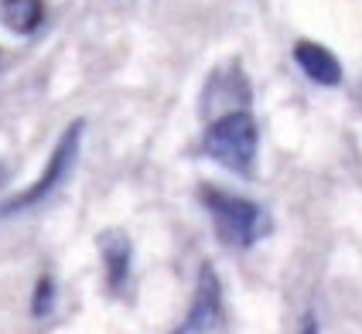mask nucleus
I'll return each mask as SVG.
<instances>
[{"mask_svg": "<svg viewBox=\"0 0 362 334\" xmlns=\"http://www.w3.org/2000/svg\"><path fill=\"white\" fill-rule=\"evenodd\" d=\"M246 102H250L246 76L240 72V65H229L209 79L205 93H202V113L216 119L222 113H233V109H246Z\"/></svg>", "mask_w": 362, "mask_h": 334, "instance_id": "obj_5", "label": "nucleus"}, {"mask_svg": "<svg viewBox=\"0 0 362 334\" xmlns=\"http://www.w3.org/2000/svg\"><path fill=\"white\" fill-rule=\"evenodd\" d=\"M205 157L222 164L226 171L240 177H250L257 167V150H260V126L250 109H233L222 113L209 123L205 137H202Z\"/></svg>", "mask_w": 362, "mask_h": 334, "instance_id": "obj_1", "label": "nucleus"}, {"mask_svg": "<svg viewBox=\"0 0 362 334\" xmlns=\"http://www.w3.org/2000/svg\"><path fill=\"white\" fill-rule=\"evenodd\" d=\"M222 314V283L216 270L205 263L199 270V283H195V297H192V307L171 334H212L219 324Z\"/></svg>", "mask_w": 362, "mask_h": 334, "instance_id": "obj_4", "label": "nucleus"}, {"mask_svg": "<svg viewBox=\"0 0 362 334\" xmlns=\"http://www.w3.org/2000/svg\"><path fill=\"white\" fill-rule=\"evenodd\" d=\"M55 311V280L52 276H41L35 283V294H31V314L35 317H48Z\"/></svg>", "mask_w": 362, "mask_h": 334, "instance_id": "obj_9", "label": "nucleus"}, {"mask_svg": "<svg viewBox=\"0 0 362 334\" xmlns=\"http://www.w3.org/2000/svg\"><path fill=\"white\" fill-rule=\"evenodd\" d=\"M0 20H4L7 31L28 38L45 20V4L41 0H0Z\"/></svg>", "mask_w": 362, "mask_h": 334, "instance_id": "obj_8", "label": "nucleus"}, {"mask_svg": "<svg viewBox=\"0 0 362 334\" xmlns=\"http://www.w3.org/2000/svg\"><path fill=\"white\" fill-rule=\"evenodd\" d=\"M294 61H298V68L308 79L315 85H325V89H335L345 79L342 61L335 59L325 44H318V41H298L294 44Z\"/></svg>", "mask_w": 362, "mask_h": 334, "instance_id": "obj_6", "label": "nucleus"}, {"mask_svg": "<svg viewBox=\"0 0 362 334\" xmlns=\"http://www.w3.org/2000/svg\"><path fill=\"white\" fill-rule=\"evenodd\" d=\"M82 133H86V123L76 119L65 133L59 137L55 143V150H52V157L45 164V171H41L38 181H31L24 191H18L14 198H7L4 205H0V215H21V212H28V208H35L41 205L45 198H52L59 191L62 184H65V177L72 174V167H76V160H79V150H82Z\"/></svg>", "mask_w": 362, "mask_h": 334, "instance_id": "obj_2", "label": "nucleus"}, {"mask_svg": "<svg viewBox=\"0 0 362 334\" xmlns=\"http://www.w3.org/2000/svg\"><path fill=\"white\" fill-rule=\"evenodd\" d=\"M100 253L106 263V283L113 294H123L130 283V270H134V246L123 232H103L100 236Z\"/></svg>", "mask_w": 362, "mask_h": 334, "instance_id": "obj_7", "label": "nucleus"}, {"mask_svg": "<svg viewBox=\"0 0 362 334\" xmlns=\"http://www.w3.org/2000/svg\"><path fill=\"white\" fill-rule=\"evenodd\" d=\"M301 334H318V321H315V314H308L301 321Z\"/></svg>", "mask_w": 362, "mask_h": 334, "instance_id": "obj_10", "label": "nucleus"}, {"mask_svg": "<svg viewBox=\"0 0 362 334\" xmlns=\"http://www.w3.org/2000/svg\"><path fill=\"white\" fill-rule=\"evenodd\" d=\"M202 205L205 212L212 215V225L222 236V242L236 246V249H250L263 232V208L257 201L233 191H222V188H205L202 191Z\"/></svg>", "mask_w": 362, "mask_h": 334, "instance_id": "obj_3", "label": "nucleus"}]
</instances>
